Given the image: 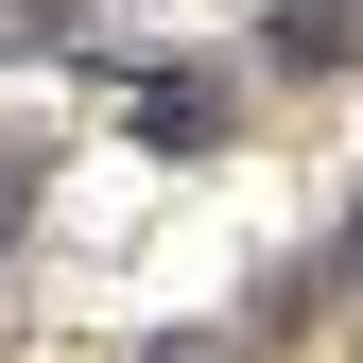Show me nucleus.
<instances>
[{"label": "nucleus", "mask_w": 363, "mask_h": 363, "mask_svg": "<svg viewBox=\"0 0 363 363\" xmlns=\"http://www.w3.org/2000/svg\"><path fill=\"white\" fill-rule=\"evenodd\" d=\"M0 242H18V191H0Z\"/></svg>", "instance_id": "nucleus-1"}]
</instances>
